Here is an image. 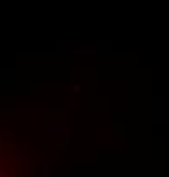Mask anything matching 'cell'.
Returning <instances> with one entry per match:
<instances>
[{"label": "cell", "instance_id": "cell-1", "mask_svg": "<svg viewBox=\"0 0 169 177\" xmlns=\"http://www.w3.org/2000/svg\"><path fill=\"white\" fill-rule=\"evenodd\" d=\"M0 172H5V167H3L2 164H0Z\"/></svg>", "mask_w": 169, "mask_h": 177}]
</instances>
